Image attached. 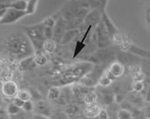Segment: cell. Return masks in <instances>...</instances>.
I'll return each mask as SVG.
<instances>
[{
  "instance_id": "obj_1",
  "label": "cell",
  "mask_w": 150,
  "mask_h": 119,
  "mask_svg": "<svg viewBox=\"0 0 150 119\" xmlns=\"http://www.w3.org/2000/svg\"><path fill=\"white\" fill-rule=\"evenodd\" d=\"M5 46L11 56L19 60L33 56L35 53L34 47L25 34H11L6 39Z\"/></svg>"
},
{
  "instance_id": "obj_2",
  "label": "cell",
  "mask_w": 150,
  "mask_h": 119,
  "mask_svg": "<svg viewBox=\"0 0 150 119\" xmlns=\"http://www.w3.org/2000/svg\"><path fill=\"white\" fill-rule=\"evenodd\" d=\"M93 68L94 64L87 61L79 62L70 65L62 72L60 78L55 82V86L60 87L73 85L74 83L79 82L84 75L89 73Z\"/></svg>"
},
{
  "instance_id": "obj_3",
  "label": "cell",
  "mask_w": 150,
  "mask_h": 119,
  "mask_svg": "<svg viewBox=\"0 0 150 119\" xmlns=\"http://www.w3.org/2000/svg\"><path fill=\"white\" fill-rule=\"evenodd\" d=\"M23 30L31 42L35 52H42L43 44L46 41V38L44 36V26L42 23L40 22L33 25L23 26Z\"/></svg>"
},
{
  "instance_id": "obj_4",
  "label": "cell",
  "mask_w": 150,
  "mask_h": 119,
  "mask_svg": "<svg viewBox=\"0 0 150 119\" xmlns=\"http://www.w3.org/2000/svg\"><path fill=\"white\" fill-rule=\"evenodd\" d=\"M119 46H120V48L123 52L131 53V54L139 56V57L150 59V51L146 50V49H144L142 47H138L137 45L134 44L126 36L124 38L122 42Z\"/></svg>"
},
{
  "instance_id": "obj_5",
  "label": "cell",
  "mask_w": 150,
  "mask_h": 119,
  "mask_svg": "<svg viewBox=\"0 0 150 119\" xmlns=\"http://www.w3.org/2000/svg\"><path fill=\"white\" fill-rule=\"evenodd\" d=\"M105 72L104 69H102L100 66H94L91 70L87 73L86 75H84L83 78L79 81V83L86 86L87 87H94L98 85L99 79L100 78L102 74Z\"/></svg>"
},
{
  "instance_id": "obj_6",
  "label": "cell",
  "mask_w": 150,
  "mask_h": 119,
  "mask_svg": "<svg viewBox=\"0 0 150 119\" xmlns=\"http://www.w3.org/2000/svg\"><path fill=\"white\" fill-rule=\"evenodd\" d=\"M67 31V21L66 20L60 15L56 18V21L53 28L52 39L56 42V44H60L64 34Z\"/></svg>"
},
{
  "instance_id": "obj_7",
  "label": "cell",
  "mask_w": 150,
  "mask_h": 119,
  "mask_svg": "<svg viewBox=\"0 0 150 119\" xmlns=\"http://www.w3.org/2000/svg\"><path fill=\"white\" fill-rule=\"evenodd\" d=\"M97 37V47L99 49L108 48L111 44V39L107 30L105 29L102 21L95 28Z\"/></svg>"
},
{
  "instance_id": "obj_8",
  "label": "cell",
  "mask_w": 150,
  "mask_h": 119,
  "mask_svg": "<svg viewBox=\"0 0 150 119\" xmlns=\"http://www.w3.org/2000/svg\"><path fill=\"white\" fill-rule=\"evenodd\" d=\"M27 16L26 12L23 11H19L11 8H8L4 17L0 20L1 25H11L13 23L19 21L21 19Z\"/></svg>"
},
{
  "instance_id": "obj_9",
  "label": "cell",
  "mask_w": 150,
  "mask_h": 119,
  "mask_svg": "<svg viewBox=\"0 0 150 119\" xmlns=\"http://www.w3.org/2000/svg\"><path fill=\"white\" fill-rule=\"evenodd\" d=\"M19 91L18 85L12 80H7L3 83L2 93L4 97L8 99H14L16 97Z\"/></svg>"
},
{
  "instance_id": "obj_10",
  "label": "cell",
  "mask_w": 150,
  "mask_h": 119,
  "mask_svg": "<svg viewBox=\"0 0 150 119\" xmlns=\"http://www.w3.org/2000/svg\"><path fill=\"white\" fill-rule=\"evenodd\" d=\"M102 19V13L98 10L92 9L90 10L89 12L87 13V15L84 19V25L86 27L91 26L93 28H96V26L101 22Z\"/></svg>"
},
{
  "instance_id": "obj_11",
  "label": "cell",
  "mask_w": 150,
  "mask_h": 119,
  "mask_svg": "<svg viewBox=\"0 0 150 119\" xmlns=\"http://www.w3.org/2000/svg\"><path fill=\"white\" fill-rule=\"evenodd\" d=\"M106 72L114 80L115 78L121 77L125 73V66L121 61H113L106 69Z\"/></svg>"
},
{
  "instance_id": "obj_12",
  "label": "cell",
  "mask_w": 150,
  "mask_h": 119,
  "mask_svg": "<svg viewBox=\"0 0 150 119\" xmlns=\"http://www.w3.org/2000/svg\"><path fill=\"white\" fill-rule=\"evenodd\" d=\"M101 21L102 23L104 24L105 29L107 30L108 33H109L110 39H111L112 37H114L116 34L120 33L119 30H117V28L116 27V25H115L113 24V22L111 21V19L109 18V16H108V14L106 13V11L102 13Z\"/></svg>"
},
{
  "instance_id": "obj_13",
  "label": "cell",
  "mask_w": 150,
  "mask_h": 119,
  "mask_svg": "<svg viewBox=\"0 0 150 119\" xmlns=\"http://www.w3.org/2000/svg\"><path fill=\"white\" fill-rule=\"evenodd\" d=\"M34 112L36 114H40V115L47 116V117H51L52 115V111H51V108L49 107L48 104L44 101H37L35 104H34Z\"/></svg>"
},
{
  "instance_id": "obj_14",
  "label": "cell",
  "mask_w": 150,
  "mask_h": 119,
  "mask_svg": "<svg viewBox=\"0 0 150 119\" xmlns=\"http://www.w3.org/2000/svg\"><path fill=\"white\" fill-rule=\"evenodd\" d=\"M36 66H37V64L34 61V55L21 59L19 62V68L21 71L32 70V69H35Z\"/></svg>"
},
{
  "instance_id": "obj_15",
  "label": "cell",
  "mask_w": 150,
  "mask_h": 119,
  "mask_svg": "<svg viewBox=\"0 0 150 119\" xmlns=\"http://www.w3.org/2000/svg\"><path fill=\"white\" fill-rule=\"evenodd\" d=\"M100 109H101V108L100 107V105L97 103L86 104L85 110H84V113H85L86 118H95L98 116Z\"/></svg>"
},
{
  "instance_id": "obj_16",
  "label": "cell",
  "mask_w": 150,
  "mask_h": 119,
  "mask_svg": "<svg viewBox=\"0 0 150 119\" xmlns=\"http://www.w3.org/2000/svg\"><path fill=\"white\" fill-rule=\"evenodd\" d=\"M80 34V30L79 29H75V30H68L66 33L64 34V38L62 39V41L60 42V44L66 45L69 44V42L74 41Z\"/></svg>"
},
{
  "instance_id": "obj_17",
  "label": "cell",
  "mask_w": 150,
  "mask_h": 119,
  "mask_svg": "<svg viewBox=\"0 0 150 119\" xmlns=\"http://www.w3.org/2000/svg\"><path fill=\"white\" fill-rule=\"evenodd\" d=\"M103 88L104 89L100 91L101 101L106 105H109L115 101V96H114L112 91L106 89V87H103Z\"/></svg>"
},
{
  "instance_id": "obj_18",
  "label": "cell",
  "mask_w": 150,
  "mask_h": 119,
  "mask_svg": "<svg viewBox=\"0 0 150 119\" xmlns=\"http://www.w3.org/2000/svg\"><path fill=\"white\" fill-rule=\"evenodd\" d=\"M64 113L67 114L69 119H74L77 118V115L79 113V107L75 104H68L67 105H65Z\"/></svg>"
},
{
  "instance_id": "obj_19",
  "label": "cell",
  "mask_w": 150,
  "mask_h": 119,
  "mask_svg": "<svg viewBox=\"0 0 150 119\" xmlns=\"http://www.w3.org/2000/svg\"><path fill=\"white\" fill-rule=\"evenodd\" d=\"M61 93V89L60 86H52L47 92V98L52 101H57Z\"/></svg>"
},
{
  "instance_id": "obj_20",
  "label": "cell",
  "mask_w": 150,
  "mask_h": 119,
  "mask_svg": "<svg viewBox=\"0 0 150 119\" xmlns=\"http://www.w3.org/2000/svg\"><path fill=\"white\" fill-rule=\"evenodd\" d=\"M112 81H113V79L109 76V74L106 72V69H105V72L102 74L100 78L99 79L98 85L100 86L101 87H108L109 86L112 84Z\"/></svg>"
},
{
  "instance_id": "obj_21",
  "label": "cell",
  "mask_w": 150,
  "mask_h": 119,
  "mask_svg": "<svg viewBox=\"0 0 150 119\" xmlns=\"http://www.w3.org/2000/svg\"><path fill=\"white\" fill-rule=\"evenodd\" d=\"M67 21V30L80 29V27L83 25L84 20L79 18H71L66 20Z\"/></svg>"
},
{
  "instance_id": "obj_22",
  "label": "cell",
  "mask_w": 150,
  "mask_h": 119,
  "mask_svg": "<svg viewBox=\"0 0 150 119\" xmlns=\"http://www.w3.org/2000/svg\"><path fill=\"white\" fill-rule=\"evenodd\" d=\"M98 100V95L97 93L94 91V90H91L89 91L84 96L83 98V102L84 104H94V103H96Z\"/></svg>"
},
{
  "instance_id": "obj_23",
  "label": "cell",
  "mask_w": 150,
  "mask_h": 119,
  "mask_svg": "<svg viewBox=\"0 0 150 119\" xmlns=\"http://www.w3.org/2000/svg\"><path fill=\"white\" fill-rule=\"evenodd\" d=\"M8 8H14L19 11H25L27 8V0H14L8 5Z\"/></svg>"
},
{
  "instance_id": "obj_24",
  "label": "cell",
  "mask_w": 150,
  "mask_h": 119,
  "mask_svg": "<svg viewBox=\"0 0 150 119\" xmlns=\"http://www.w3.org/2000/svg\"><path fill=\"white\" fill-rule=\"evenodd\" d=\"M34 61L37 64V66H43L47 63V59L45 54L42 52H36L34 55Z\"/></svg>"
},
{
  "instance_id": "obj_25",
  "label": "cell",
  "mask_w": 150,
  "mask_h": 119,
  "mask_svg": "<svg viewBox=\"0 0 150 119\" xmlns=\"http://www.w3.org/2000/svg\"><path fill=\"white\" fill-rule=\"evenodd\" d=\"M56 42L53 39H47L43 44V52L52 54L56 51Z\"/></svg>"
},
{
  "instance_id": "obj_26",
  "label": "cell",
  "mask_w": 150,
  "mask_h": 119,
  "mask_svg": "<svg viewBox=\"0 0 150 119\" xmlns=\"http://www.w3.org/2000/svg\"><path fill=\"white\" fill-rule=\"evenodd\" d=\"M38 0H27V8L25 10L27 15H33L37 9Z\"/></svg>"
},
{
  "instance_id": "obj_27",
  "label": "cell",
  "mask_w": 150,
  "mask_h": 119,
  "mask_svg": "<svg viewBox=\"0 0 150 119\" xmlns=\"http://www.w3.org/2000/svg\"><path fill=\"white\" fill-rule=\"evenodd\" d=\"M117 119H133L131 111L127 108H121L120 110L117 112Z\"/></svg>"
},
{
  "instance_id": "obj_28",
  "label": "cell",
  "mask_w": 150,
  "mask_h": 119,
  "mask_svg": "<svg viewBox=\"0 0 150 119\" xmlns=\"http://www.w3.org/2000/svg\"><path fill=\"white\" fill-rule=\"evenodd\" d=\"M17 97H19L20 99H21L24 101H28L31 100L32 98V95L29 90L27 89H21L19 90L18 94H17Z\"/></svg>"
},
{
  "instance_id": "obj_29",
  "label": "cell",
  "mask_w": 150,
  "mask_h": 119,
  "mask_svg": "<svg viewBox=\"0 0 150 119\" xmlns=\"http://www.w3.org/2000/svg\"><path fill=\"white\" fill-rule=\"evenodd\" d=\"M6 110H7V112H8V114H9L10 116H11V115H15V114H16V113H18L19 112L21 111V108L17 107L16 105H15V104L11 102V103H10V104H8V107L6 108Z\"/></svg>"
},
{
  "instance_id": "obj_30",
  "label": "cell",
  "mask_w": 150,
  "mask_h": 119,
  "mask_svg": "<svg viewBox=\"0 0 150 119\" xmlns=\"http://www.w3.org/2000/svg\"><path fill=\"white\" fill-rule=\"evenodd\" d=\"M34 104L33 103V101L30 100V101H25L21 109L25 113H31V112H34Z\"/></svg>"
},
{
  "instance_id": "obj_31",
  "label": "cell",
  "mask_w": 150,
  "mask_h": 119,
  "mask_svg": "<svg viewBox=\"0 0 150 119\" xmlns=\"http://www.w3.org/2000/svg\"><path fill=\"white\" fill-rule=\"evenodd\" d=\"M51 119H69L68 115L64 112H56L54 113H52Z\"/></svg>"
},
{
  "instance_id": "obj_32",
  "label": "cell",
  "mask_w": 150,
  "mask_h": 119,
  "mask_svg": "<svg viewBox=\"0 0 150 119\" xmlns=\"http://www.w3.org/2000/svg\"><path fill=\"white\" fill-rule=\"evenodd\" d=\"M56 19H55L52 16H49V17H47L44 20H42V25L44 26H49V27H54L55 24H56Z\"/></svg>"
},
{
  "instance_id": "obj_33",
  "label": "cell",
  "mask_w": 150,
  "mask_h": 119,
  "mask_svg": "<svg viewBox=\"0 0 150 119\" xmlns=\"http://www.w3.org/2000/svg\"><path fill=\"white\" fill-rule=\"evenodd\" d=\"M53 28H54V27L44 26V36H45L46 38V40H47V39H52Z\"/></svg>"
},
{
  "instance_id": "obj_34",
  "label": "cell",
  "mask_w": 150,
  "mask_h": 119,
  "mask_svg": "<svg viewBox=\"0 0 150 119\" xmlns=\"http://www.w3.org/2000/svg\"><path fill=\"white\" fill-rule=\"evenodd\" d=\"M26 113H25L21 109V111L19 112L18 113H16L15 115L10 116V119H29Z\"/></svg>"
},
{
  "instance_id": "obj_35",
  "label": "cell",
  "mask_w": 150,
  "mask_h": 119,
  "mask_svg": "<svg viewBox=\"0 0 150 119\" xmlns=\"http://www.w3.org/2000/svg\"><path fill=\"white\" fill-rule=\"evenodd\" d=\"M144 88V85L143 82H135L134 86H133L134 92H136V93L141 92Z\"/></svg>"
},
{
  "instance_id": "obj_36",
  "label": "cell",
  "mask_w": 150,
  "mask_h": 119,
  "mask_svg": "<svg viewBox=\"0 0 150 119\" xmlns=\"http://www.w3.org/2000/svg\"><path fill=\"white\" fill-rule=\"evenodd\" d=\"M97 117L100 119H109V113H108V112L106 111L105 109H104V108H101V109H100V111L99 113V114H98Z\"/></svg>"
},
{
  "instance_id": "obj_37",
  "label": "cell",
  "mask_w": 150,
  "mask_h": 119,
  "mask_svg": "<svg viewBox=\"0 0 150 119\" xmlns=\"http://www.w3.org/2000/svg\"><path fill=\"white\" fill-rule=\"evenodd\" d=\"M12 103L15 104V105H16L17 107H19V108H22L23 104H24V103H25V101H22L21 99H20L19 97H15L14 99H12Z\"/></svg>"
},
{
  "instance_id": "obj_38",
  "label": "cell",
  "mask_w": 150,
  "mask_h": 119,
  "mask_svg": "<svg viewBox=\"0 0 150 119\" xmlns=\"http://www.w3.org/2000/svg\"><path fill=\"white\" fill-rule=\"evenodd\" d=\"M0 119H10V115L8 113L6 108H0Z\"/></svg>"
},
{
  "instance_id": "obj_39",
  "label": "cell",
  "mask_w": 150,
  "mask_h": 119,
  "mask_svg": "<svg viewBox=\"0 0 150 119\" xmlns=\"http://www.w3.org/2000/svg\"><path fill=\"white\" fill-rule=\"evenodd\" d=\"M32 119H51V118L47 117V116L40 115V114H34L32 117Z\"/></svg>"
},
{
  "instance_id": "obj_40",
  "label": "cell",
  "mask_w": 150,
  "mask_h": 119,
  "mask_svg": "<svg viewBox=\"0 0 150 119\" xmlns=\"http://www.w3.org/2000/svg\"><path fill=\"white\" fill-rule=\"evenodd\" d=\"M146 21L150 25V6L149 7V8L147 9V11H146Z\"/></svg>"
},
{
  "instance_id": "obj_41",
  "label": "cell",
  "mask_w": 150,
  "mask_h": 119,
  "mask_svg": "<svg viewBox=\"0 0 150 119\" xmlns=\"http://www.w3.org/2000/svg\"><path fill=\"white\" fill-rule=\"evenodd\" d=\"M7 8H1V9H0V20L4 17V14H5V12H6Z\"/></svg>"
},
{
  "instance_id": "obj_42",
  "label": "cell",
  "mask_w": 150,
  "mask_h": 119,
  "mask_svg": "<svg viewBox=\"0 0 150 119\" xmlns=\"http://www.w3.org/2000/svg\"><path fill=\"white\" fill-rule=\"evenodd\" d=\"M147 100H148L149 102L150 103V86L149 88L148 89V91H147Z\"/></svg>"
},
{
  "instance_id": "obj_43",
  "label": "cell",
  "mask_w": 150,
  "mask_h": 119,
  "mask_svg": "<svg viewBox=\"0 0 150 119\" xmlns=\"http://www.w3.org/2000/svg\"><path fill=\"white\" fill-rule=\"evenodd\" d=\"M94 119H100V118H99L98 117H96V118H94Z\"/></svg>"
},
{
  "instance_id": "obj_44",
  "label": "cell",
  "mask_w": 150,
  "mask_h": 119,
  "mask_svg": "<svg viewBox=\"0 0 150 119\" xmlns=\"http://www.w3.org/2000/svg\"><path fill=\"white\" fill-rule=\"evenodd\" d=\"M146 119H150V117H148V118H147Z\"/></svg>"
},
{
  "instance_id": "obj_45",
  "label": "cell",
  "mask_w": 150,
  "mask_h": 119,
  "mask_svg": "<svg viewBox=\"0 0 150 119\" xmlns=\"http://www.w3.org/2000/svg\"><path fill=\"white\" fill-rule=\"evenodd\" d=\"M91 119H94V118H91Z\"/></svg>"
},
{
  "instance_id": "obj_46",
  "label": "cell",
  "mask_w": 150,
  "mask_h": 119,
  "mask_svg": "<svg viewBox=\"0 0 150 119\" xmlns=\"http://www.w3.org/2000/svg\"><path fill=\"white\" fill-rule=\"evenodd\" d=\"M109 119H110V118H109Z\"/></svg>"
}]
</instances>
